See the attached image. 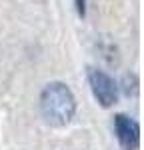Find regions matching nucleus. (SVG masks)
Instances as JSON below:
<instances>
[{
  "instance_id": "nucleus-4",
  "label": "nucleus",
  "mask_w": 144,
  "mask_h": 150,
  "mask_svg": "<svg viewBox=\"0 0 144 150\" xmlns=\"http://www.w3.org/2000/svg\"><path fill=\"white\" fill-rule=\"evenodd\" d=\"M74 2H76L78 16H84V14H86V0H74Z\"/></svg>"
},
{
  "instance_id": "nucleus-1",
  "label": "nucleus",
  "mask_w": 144,
  "mask_h": 150,
  "mask_svg": "<svg viewBox=\"0 0 144 150\" xmlns=\"http://www.w3.org/2000/svg\"><path fill=\"white\" fill-rule=\"evenodd\" d=\"M40 112L48 124L66 126L76 112V100L72 90L62 82H50L40 94Z\"/></svg>"
},
{
  "instance_id": "nucleus-3",
  "label": "nucleus",
  "mask_w": 144,
  "mask_h": 150,
  "mask_svg": "<svg viewBox=\"0 0 144 150\" xmlns=\"http://www.w3.org/2000/svg\"><path fill=\"white\" fill-rule=\"evenodd\" d=\"M114 132H116V138H118L122 150H138L140 128L136 124V120H132L126 114H116L114 116Z\"/></svg>"
},
{
  "instance_id": "nucleus-2",
  "label": "nucleus",
  "mask_w": 144,
  "mask_h": 150,
  "mask_svg": "<svg viewBox=\"0 0 144 150\" xmlns=\"http://www.w3.org/2000/svg\"><path fill=\"white\" fill-rule=\"evenodd\" d=\"M88 82H90L92 94H94V98L98 100L100 106L110 108L112 104H116V100H118V84L114 82L112 76H108L104 70L88 68Z\"/></svg>"
}]
</instances>
